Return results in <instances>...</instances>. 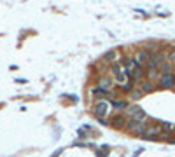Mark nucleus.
<instances>
[{
    "mask_svg": "<svg viewBox=\"0 0 175 157\" xmlns=\"http://www.w3.org/2000/svg\"><path fill=\"white\" fill-rule=\"evenodd\" d=\"M93 113H95V117H98V119H107V115L110 113V103L109 101H105V100H102V101H96L95 105H93Z\"/></svg>",
    "mask_w": 175,
    "mask_h": 157,
    "instance_id": "obj_2",
    "label": "nucleus"
},
{
    "mask_svg": "<svg viewBox=\"0 0 175 157\" xmlns=\"http://www.w3.org/2000/svg\"><path fill=\"white\" fill-rule=\"evenodd\" d=\"M103 59L105 61H116L118 59V51H107L103 54Z\"/></svg>",
    "mask_w": 175,
    "mask_h": 157,
    "instance_id": "obj_14",
    "label": "nucleus"
},
{
    "mask_svg": "<svg viewBox=\"0 0 175 157\" xmlns=\"http://www.w3.org/2000/svg\"><path fill=\"white\" fill-rule=\"evenodd\" d=\"M175 86V75L173 74H161L159 75V87L163 89H170Z\"/></svg>",
    "mask_w": 175,
    "mask_h": 157,
    "instance_id": "obj_6",
    "label": "nucleus"
},
{
    "mask_svg": "<svg viewBox=\"0 0 175 157\" xmlns=\"http://www.w3.org/2000/svg\"><path fill=\"white\" fill-rule=\"evenodd\" d=\"M149 59H151V52L145 51V49H140V51L135 52V61L138 63L140 66H142V65H147Z\"/></svg>",
    "mask_w": 175,
    "mask_h": 157,
    "instance_id": "obj_7",
    "label": "nucleus"
},
{
    "mask_svg": "<svg viewBox=\"0 0 175 157\" xmlns=\"http://www.w3.org/2000/svg\"><path fill=\"white\" fill-rule=\"evenodd\" d=\"M156 75H158V70H149V77L151 78H154Z\"/></svg>",
    "mask_w": 175,
    "mask_h": 157,
    "instance_id": "obj_20",
    "label": "nucleus"
},
{
    "mask_svg": "<svg viewBox=\"0 0 175 157\" xmlns=\"http://www.w3.org/2000/svg\"><path fill=\"white\" fill-rule=\"evenodd\" d=\"M158 70L163 72V74H172V65H170V63H161Z\"/></svg>",
    "mask_w": 175,
    "mask_h": 157,
    "instance_id": "obj_17",
    "label": "nucleus"
},
{
    "mask_svg": "<svg viewBox=\"0 0 175 157\" xmlns=\"http://www.w3.org/2000/svg\"><path fill=\"white\" fill-rule=\"evenodd\" d=\"M112 107H114L116 110H126V108H128V103H126L124 100H114V101H112Z\"/></svg>",
    "mask_w": 175,
    "mask_h": 157,
    "instance_id": "obj_13",
    "label": "nucleus"
},
{
    "mask_svg": "<svg viewBox=\"0 0 175 157\" xmlns=\"http://www.w3.org/2000/svg\"><path fill=\"white\" fill-rule=\"evenodd\" d=\"M140 89L144 93H151V91H154V84L151 80H144V82H140Z\"/></svg>",
    "mask_w": 175,
    "mask_h": 157,
    "instance_id": "obj_12",
    "label": "nucleus"
},
{
    "mask_svg": "<svg viewBox=\"0 0 175 157\" xmlns=\"http://www.w3.org/2000/svg\"><path fill=\"white\" fill-rule=\"evenodd\" d=\"M170 59H172V61H175V52H172V54H170Z\"/></svg>",
    "mask_w": 175,
    "mask_h": 157,
    "instance_id": "obj_21",
    "label": "nucleus"
},
{
    "mask_svg": "<svg viewBox=\"0 0 175 157\" xmlns=\"http://www.w3.org/2000/svg\"><path fill=\"white\" fill-rule=\"evenodd\" d=\"M161 63H165V54H163V52H152L147 66H149V70H158Z\"/></svg>",
    "mask_w": 175,
    "mask_h": 157,
    "instance_id": "obj_5",
    "label": "nucleus"
},
{
    "mask_svg": "<svg viewBox=\"0 0 175 157\" xmlns=\"http://www.w3.org/2000/svg\"><path fill=\"white\" fill-rule=\"evenodd\" d=\"M93 94L96 96V98H107V94H109V93L107 91H103V89H100V87H96V89H93Z\"/></svg>",
    "mask_w": 175,
    "mask_h": 157,
    "instance_id": "obj_18",
    "label": "nucleus"
},
{
    "mask_svg": "<svg viewBox=\"0 0 175 157\" xmlns=\"http://www.w3.org/2000/svg\"><path fill=\"white\" fill-rule=\"evenodd\" d=\"M112 124L116 127H121V126H124V124H126V121H124V117H119V115H116V117L112 119Z\"/></svg>",
    "mask_w": 175,
    "mask_h": 157,
    "instance_id": "obj_15",
    "label": "nucleus"
},
{
    "mask_svg": "<svg viewBox=\"0 0 175 157\" xmlns=\"http://www.w3.org/2000/svg\"><path fill=\"white\" fill-rule=\"evenodd\" d=\"M159 135H161V127L159 126H149L147 131H145V135H144V138L145 140H154Z\"/></svg>",
    "mask_w": 175,
    "mask_h": 157,
    "instance_id": "obj_8",
    "label": "nucleus"
},
{
    "mask_svg": "<svg viewBox=\"0 0 175 157\" xmlns=\"http://www.w3.org/2000/svg\"><path fill=\"white\" fill-rule=\"evenodd\" d=\"M144 77V70H142V66H138V68H135L133 72L130 74V78L135 82V80H140V78Z\"/></svg>",
    "mask_w": 175,
    "mask_h": 157,
    "instance_id": "obj_11",
    "label": "nucleus"
},
{
    "mask_svg": "<svg viewBox=\"0 0 175 157\" xmlns=\"http://www.w3.org/2000/svg\"><path fill=\"white\" fill-rule=\"evenodd\" d=\"M130 96H131V100H140V98L144 96V91H142V89H133V91L130 93Z\"/></svg>",
    "mask_w": 175,
    "mask_h": 157,
    "instance_id": "obj_16",
    "label": "nucleus"
},
{
    "mask_svg": "<svg viewBox=\"0 0 175 157\" xmlns=\"http://www.w3.org/2000/svg\"><path fill=\"white\" fill-rule=\"evenodd\" d=\"M126 127L133 133V135H145V131H147V124L145 122H140V121H135V119H130V121H126Z\"/></svg>",
    "mask_w": 175,
    "mask_h": 157,
    "instance_id": "obj_3",
    "label": "nucleus"
},
{
    "mask_svg": "<svg viewBox=\"0 0 175 157\" xmlns=\"http://www.w3.org/2000/svg\"><path fill=\"white\" fill-rule=\"evenodd\" d=\"M112 80H110V78H107V77H102L100 80H98V87H100V89H103V91H107L109 93L110 89H112Z\"/></svg>",
    "mask_w": 175,
    "mask_h": 157,
    "instance_id": "obj_10",
    "label": "nucleus"
},
{
    "mask_svg": "<svg viewBox=\"0 0 175 157\" xmlns=\"http://www.w3.org/2000/svg\"><path fill=\"white\" fill-rule=\"evenodd\" d=\"M110 72H112V75H114V80H116V84H118V86H121V89H122L124 86H128V84L131 82L130 74L126 72L124 65L114 63V65H112V68H110Z\"/></svg>",
    "mask_w": 175,
    "mask_h": 157,
    "instance_id": "obj_1",
    "label": "nucleus"
},
{
    "mask_svg": "<svg viewBox=\"0 0 175 157\" xmlns=\"http://www.w3.org/2000/svg\"><path fill=\"white\" fill-rule=\"evenodd\" d=\"M122 65H124V68H126L128 74H131L135 68H138V66H140L138 63L135 61V58H124V59H122Z\"/></svg>",
    "mask_w": 175,
    "mask_h": 157,
    "instance_id": "obj_9",
    "label": "nucleus"
},
{
    "mask_svg": "<svg viewBox=\"0 0 175 157\" xmlns=\"http://www.w3.org/2000/svg\"><path fill=\"white\" fill-rule=\"evenodd\" d=\"M161 129L163 131H172V129H175V126L170 124V122H165V124H161Z\"/></svg>",
    "mask_w": 175,
    "mask_h": 157,
    "instance_id": "obj_19",
    "label": "nucleus"
},
{
    "mask_svg": "<svg viewBox=\"0 0 175 157\" xmlns=\"http://www.w3.org/2000/svg\"><path fill=\"white\" fill-rule=\"evenodd\" d=\"M124 112L130 115V119H135V121H140V122H145V119H147L145 112L140 108V107H137V105H131V107H128Z\"/></svg>",
    "mask_w": 175,
    "mask_h": 157,
    "instance_id": "obj_4",
    "label": "nucleus"
}]
</instances>
